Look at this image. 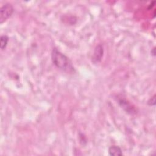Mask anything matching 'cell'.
<instances>
[{
  "mask_svg": "<svg viewBox=\"0 0 156 156\" xmlns=\"http://www.w3.org/2000/svg\"><path fill=\"white\" fill-rule=\"evenodd\" d=\"M155 94L150 98L147 102V104L149 106H154L155 105Z\"/></svg>",
  "mask_w": 156,
  "mask_h": 156,
  "instance_id": "obj_7",
  "label": "cell"
},
{
  "mask_svg": "<svg viewBox=\"0 0 156 156\" xmlns=\"http://www.w3.org/2000/svg\"><path fill=\"white\" fill-rule=\"evenodd\" d=\"M9 37L7 35H2L0 37V48L1 50H4L5 49L8 41H9Z\"/></svg>",
  "mask_w": 156,
  "mask_h": 156,
  "instance_id": "obj_6",
  "label": "cell"
},
{
  "mask_svg": "<svg viewBox=\"0 0 156 156\" xmlns=\"http://www.w3.org/2000/svg\"><path fill=\"white\" fill-rule=\"evenodd\" d=\"M104 55V48L101 44H98L94 48L93 54L91 57L92 63L96 64L99 63Z\"/></svg>",
  "mask_w": 156,
  "mask_h": 156,
  "instance_id": "obj_3",
  "label": "cell"
},
{
  "mask_svg": "<svg viewBox=\"0 0 156 156\" xmlns=\"http://www.w3.org/2000/svg\"><path fill=\"white\" fill-rule=\"evenodd\" d=\"M51 60L53 64L62 71L69 74L76 73V69L71 60L56 48H54L52 50Z\"/></svg>",
  "mask_w": 156,
  "mask_h": 156,
  "instance_id": "obj_1",
  "label": "cell"
},
{
  "mask_svg": "<svg viewBox=\"0 0 156 156\" xmlns=\"http://www.w3.org/2000/svg\"><path fill=\"white\" fill-rule=\"evenodd\" d=\"M151 55L153 56V57H155V55H156V52H155V47H154L151 51Z\"/></svg>",
  "mask_w": 156,
  "mask_h": 156,
  "instance_id": "obj_8",
  "label": "cell"
},
{
  "mask_svg": "<svg viewBox=\"0 0 156 156\" xmlns=\"http://www.w3.org/2000/svg\"><path fill=\"white\" fill-rule=\"evenodd\" d=\"M118 103L120 107L128 114L133 115L135 114L136 111L134 107H133L130 102L124 98H119L118 99Z\"/></svg>",
  "mask_w": 156,
  "mask_h": 156,
  "instance_id": "obj_4",
  "label": "cell"
},
{
  "mask_svg": "<svg viewBox=\"0 0 156 156\" xmlns=\"http://www.w3.org/2000/svg\"><path fill=\"white\" fill-rule=\"evenodd\" d=\"M14 12L13 5L10 3L4 4L0 8V24H2L9 19Z\"/></svg>",
  "mask_w": 156,
  "mask_h": 156,
  "instance_id": "obj_2",
  "label": "cell"
},
{
  "mask_svg": "<svg viewBox=\"0 0 156 156\" xmlns=\"http://www.w3.org/2000/svg\"><path fill=\"white\" fill-rule=\"evenodd\" d=\"M108 154L113 156H121L122 155V149L118 146H111L108 148Z\"/></svg>",
  "mask_w": 156,
  "mask_h": 156,
  "instance_id": "obj_5",
  "label": "cell"
}]
</instances>
